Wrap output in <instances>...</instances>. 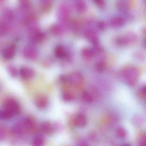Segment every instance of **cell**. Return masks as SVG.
Listing matches in <instances>:
<instances>
[{
    "label": "cell",
    "mask_w": 146,
    "mask_h": 146,
    "mask_svg": "<svg viewBox=\"0 0 146 146\" xmlns=\"http://www.w3.org/2000/svg\"><path fill=\"white\" fill-rule=\"evenodd\" d=\"M11 112L13 116L19 115L21 111L20 104L15 99L11 98L6 101L4 104V108Z\"/></svg>",
    "instance_id": "cell-1"
},
{
    "label": "cell",
    "mask_w": 146,
    "mask_h": 146,
    "mask_svg": "<svg viewBox=\"0 0 146 146\" xmlns=\"http://www.w3.org/2000/svg\"><path fill=\"white\" fill-rule=\"evenodd\" d=\"M123 75L127 83L129 85H133L137 82L139 73L136 68L129 67L125 70Z\"/></svg>",
    "instance_id": "cell-2"
},
{
    "label": "cell",
    "mask_w": 146,
    "mask_h": 146,
    "mask_svg": "<svg viewBox=\"0 0 146 146\" xmlns=\"http://www.w3.org/2000/svg\"><path fill=\"white\" fill-rule=\"evenodd\" d=\"M27 133H35L37 130V126L35 119L30 117H27L22 121Z\"/></svg>",
    "instance_id": "cell-3"
},
{
    "label": "cell",
    "mask_w": 146,
    "mask_h": 146,
    "mask_svg": "<svg viewBox=\"0 0 146 146\" xmlns=\"http://www.w3.org/2000/svg\"><path fill=\"white\" fill-rule=\"evenodd\" d=\"M19 73L23 79L29 80L35 76V70L30 67L23 66L21 67L19 71Z\"/></svg>",
    "instance_id": "cell-4"
},
{
    "label": "cell",
    "mask_w": 146,
    "mask_h": 146,
    "mask_svg": "<svg viewBox=\"0 0 146 146\" xmlns=\"http://www.w3.org/2000/svg\"><path fill=\"white\" fill-rule=\"evenodd\" d=\"M12 131L13 135L19 137H23L28 134L22 122L16 123L13 127Z\"/></svg>",
    "instance_id": "cell-5"
},
{
    "label": "cell",
    "mask_w": 146,
    "mask_h": 146,
    "mask_svg": "<svg viewBox=\"0 0 146 146\" xmlns=\"http://www.w3.org/2000/svg\"><path fill=\"white\" fill-rule=\"evenodd\" d=\"M83 81L82 76L78 72L72 73L67 78V81L73 86H78Z\"/></svg>",
    "instance_id": "cell-6"
},
{
    "label": "cell",
    "mask_w": 146,
    "mask_h": 146,
    "mask_svg": "<svg viewBox=\"0 0 146 146\" xmlns=\"http://www.w3.org/2000/svg\"><path fill=\"white\" fill-rule=\"evenodd\" d=\"M35 103L36 106L39 109H45L48 104V98L44 95H39L36 97Z\"/></svg>",
    "instance_id": "cell-7"
},
{
    "label": "cell",
    "mask_w": 146,
    "mask_h": 146,
    "mask_svg": "<svg viewBox=\"0 0 146 146\" xmlns=\"http://www.w3.org/2000/svg\"><path fill=\"white\" fill-rule=\"evenodd\" d=\"M16 53V47L12 45L5 48L2 53V56L5 59L10 60L15 57Z\"/></svg>",
    "instance_id": "cell-8"
},
{
    "label": "cell",
    "mask_w": 146,
    "mask_h": 146,
    "mask_svg": "<svg viewBox=\"0 0 146 146\" xmlns=\"http://www.w3.org/2000/svg\"><path fill=\"white\" fill-rule=\"evenodd\" d=\"M73 123L77 127H84L87 124V118L85 115L83 113H78L74 117Z\"/></svg>",
    "instance_id": "cell-9"
},
{
    "label": "cell",
    "mask_w": 146,
    "mask_h": 146,
    "mask_svg": "<svg viewBox=\"0 0 146 146\" xmlns=\"http://www.w3.org/2000/svg\"><path fill=\"white\" fill-rule=\"evenodd\" d=\"M40 130L44 134L46 135H51L54 130L53 126L51 123L49 122H45L42 123L40 125Z\"/></svg>",
    "instance_id": "cell-10"
},
{
    "label": "cell",
    "mask_w": 146,
    "mask_h": 146,
    "mask_svg": "<svg viewBox=\"0 0 146 146\" xmlns=\"http://www.w3.org/2000/svg\"><path fill=\"white\" fill-rule=\"evenodd\" d=\"M24 55L27 59L33 60L35 59L37 57L36 51L32 48H28L25 49L24 52Z\"/></svg>",
    "instance_id": "cell-11"
},
{
    "label": "cell",
    "mask_w": 146,
    "mask_h": 146,
    "mask_svg": "<svg viewBox=\"0 0 146 146\" xmlns=\"http://www.w3.org/2000/svg\"><path fill=\"white\" fill-rule=\"evenodd\" d=\"M0 115L1 119L6 120H10L14 117L11 112L5 108L0 111Z\"/></svg>",
    "instance_id": "cell-12"
},
{
    "label": "cell",
    "mask_w": 146,
    "mask_h": 146,
    "mask_svg": "<svg viewBox=\"0 0 146 146\" xmlns=\"http://www.w3.org/2000/svg\"><path fill=\"white\" fill-rule=\"evenodd\" d=\"M55 54L58 58H63L65 57L66 53L63 47L58 46L55 48Z\"/></svg>",
    "instance_id": "cell-13"
},
{
    "label": "cell",
    "mask_w": 146,
    "mask_h": 146,
    "mask_svg": "<svg viewBox=\"0 0 146 146\" xmlns=\"http://www.w3.org/2000/svg\"><path fill=\"white\" fill-rule=\"evenodd\" d=\"M45 141L44 138L41 136L35 137L32 141V143L35 146H40L44 144Z\"/></svg>",
    "instance_id": "cell-14"
},
{
    "label": "cell",
    "mask_w": 146,
    "mask_h": 146,
    "mask_svg": "<svg viewBox=\"0 0 146 146\" xmlns=\"http://www.w3.org/2000/svg\"><path fill=\"white\" fill-rule=\"evenodd\" d=\"M82 97L84 100L89 103L93 102L94 98L90 92L87 91L84 92L82 94Z\"/></svg>",
    "instance_id": "cell-15"
},
{
    "label": "cell",
    "mask_w": 146,
    "mask_h": 146,
    "mask_svg": "<svg viewBox=\"0 0 146 146\" xmlns=\"http://www.w3.org/2000/svg\"><path fill=\"white\" fill-rule=\"evenodd\" d=\"M7 135V129L5 126L0 125V141L6 138Z\"/></svg>",
    "instance_id": "cell-16"
},
{
    "label": "cell",
    "mask_w": 146,
    "mask_h": 146,
    "mask_svg": "<svg viewBox=\"0 0 146 146\" xmlns=\"http://www.w3.org/2000/svg\"><path fill=\"white\" fill-rule=\"evenodd\" d=\"M8 71L10 75L13 77H17L19 73L18 70L14 66H9L8 67Z\"/></svg>",
    "instance_id": "cell-17"
},
{
    "label": "cell",
    "mask_w": 146,
    "mask_h": 146,
    "mask_svg": "<svg viewBox=\"0 0 146 146\" xmlns=\"http://www.w3.org/2000/svg\"><path fill=\"white\" fill-rule=\"evenodd\" d=\"M62 98L65 101L70 102L74 99V96L71 92L66 91L63 94Z\"/></svg>",
    "instance_id": "cell-18"
},
{
    "label": "cell",
    "mask_w": 146,
    "mask_h": 146,
    "mask_svg": "<svg viewBox=\"0 0 146 146\" xmlns=\"http://www.w3.org/2000/svg\"><path fill=\"white\" fill-rule=\"evenodd\" d=\"M116 135L119 138H124L126 135V131L123 128L119 127L116 130Z\"/></svg>",
    "instance_id": "cell-19"
},
{
    "label": "cell",
    "mask_w": 146,
    "mask_h": 146,
    "mask_svg": "<svg viewBox=\"0 0 146 146\" xmlns=\"http://www.w3.org/2000/svg\"><path fill=\"white\" fill-rule=\"evenodd\" d=\"M106 64L103 61L98 62L96 65V69L97 71L100 72L103 71L106 69Z\"/></svg>",
    "instance_id": "cell-20"
},
{
    "label": "cell",
    "mask_w": 146,
    "mask_h": 146,
    "mask_svg": "<svg viewBox=\"0 0 146 146\" xmlns=\"http://www.w3.org/2000/svg\"><path fill=\"white\" fill-rule=\"evenodd\" d=\"M82 54L83 56L85 58H91L94 55V52L91 49L86 48L82 51Z\"/></svg>",
    "instance_id": "cell-21"
},
{
    "label": "cell",
    "mask_w": 146,
    "mask_h": 146,
    "mask_svg": "<svg viewBox=\"0 0 146 146\" xmlns=\"http://www.w3.org/2000/svg\"><path fill=\"white\" fill-rule=\"evenodd\" d=\"M123 21L121 18H116L113 21V25H115L116 26H119V25H122Z\"/></svg>",
    "instance_id": "cell-22"
},
{
    "label": "cell",
    "mask_w": 146,
    "mask_h": 146,
    "mask_svg": "<svg viewBox=\"0 0 146 146\" xmlns=\"http://www.w3.org/2000/svg\"><path fill=\"white\" fill-rule=\"evenodd\" d=\"M133 123H135V125H140V124L142 123V118H140L139 116L137 117H136L134 118L133 120Z\"/></svg>",
    "instance_id": "cell-23"
},
{
    "label": "cell",
    "mask_w": 146,
    "mask_h": 146,
    "mask_svg": "<svg viewBox=\"0 0 146 146\" xmlns=\"http://www.w3.org/2000/svg\"><path fill=\"white\" fill-rule=\"evenodd\" d=\"M139 145L141 146H145L146 145V138L145 136H143L139 139Z\"/></svg>",
    "instance_id": "cell-24"
},
{
    "label": "cell",
    "mask_w": 146,
    "mask_h": 146,
    "mask_svg": "<svg viewBox=\"0 0 146 146\" xmlns=\"http://www.w3.org/2000/svg\"><path fill=\"white\" fill-rule=\"evenodd\" d=\"M35 39L36 41L37 42H40L42 40L43 37H42V35L41 34H38L36 36Z\"/></svg>",
    "instance_id": "cell-25"
},
{
    "label": "cell",
    "mask_w": 146,
    "mask_h": 146,
    "mask_svg": "<svg viewBox=\"0 0 146 146\" xmlns=\"http://www.w3.org/2000/svg\"><path fill=\"white\" fill-rule=\"evenodd\" d=\"M140 94H141L143 97H144L145 98V94H146V87L145 86L143 87L140 90Z\"/></svg>",
    "instance_id": "cell-26"
},
{
    "label": "cell",
    "mask_w": 146,
    "mask_h": 146,
    "mask_svg": "<svg viewBox=\"0 0 146 146\" xmlns=\"http://www.w3.org/2000/svg\"><path fill=\"white\" fill-rule=\"evenodd\" d=\"M96 3L99 5L100 6H102L104 5V1L103 0H95Z\"/></svg>",
    "instance_id": "cell-27"
},
{
    "label": "cell",
    "mask_w": 146,
    "mask_h": 146,
    "mask_svg": "<svg viewBox=\"0 0 146 146\" xmlns=\"http://www.w3.org/2000/svg\"><path fill=\"white\" fill-rule=\"evenodd\" d=\"M1 118V115H0V119Z\"/></svg>",
    "instance_id": "cell-28"
}]
</instances>
